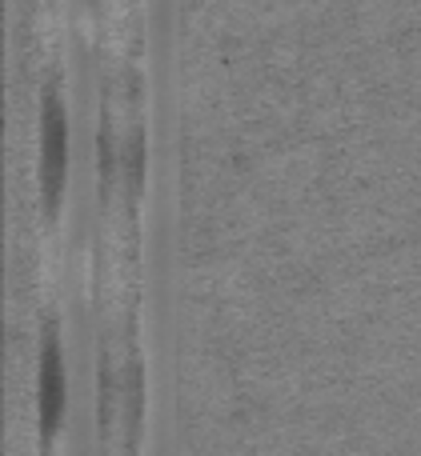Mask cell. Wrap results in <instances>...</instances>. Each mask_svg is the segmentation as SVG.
I'll use <instances>...</instances> for the list:
<instances>
[{"label": "cell", "mask_w": 421, "mask_h": 456, "mask_svg": "<svg viewBox=\"0 0 421 456\" xmlns=\"http://www.w3.org/2000/svg\"><path fill=\"white\" fill-rule=\"evenodd\" d=\"M40 181H45V205L56 213L64 189V165H69V117H64L61 93L48 88L45 96V144H40Z\"/></svg>", "instance_id": "obj_1"}, {"label": "cell", "mask_w": 421, "mask_h": 456, "mask_svg": "<svg viewBox=\"0 0 421 456\" xmlns=\"http://www.w3.org/2000/svg\"><path fill=\"white\" fill-rule=\"evenodd\" d=\"M64 412V361H61V337L48 329L45 356H40V433H45V449L53 444L56 428H61Z\"/></svg>", "instance_id": "obj_2"}]
</instances>
